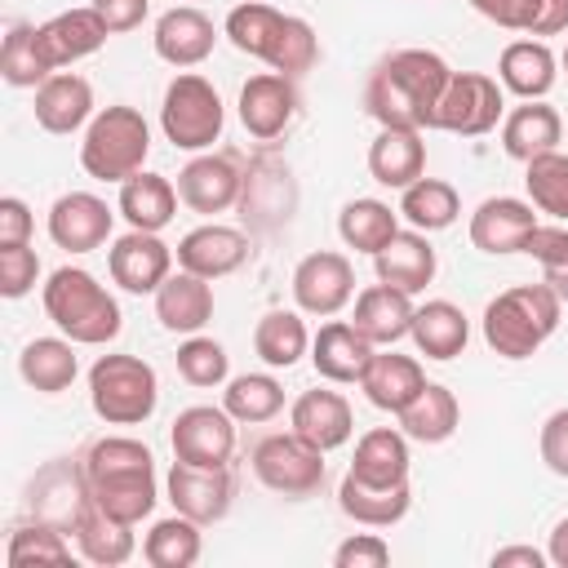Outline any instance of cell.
Returning <instances> with one entry per match:
<instances>
[{"label":"cell","mask_w":568,"mask_h":568,"mask_svg":"<svg viewBox=\"0 0 568 568\" xmlns=\"http://www.w3.org/2000/svg\"><path fill=\"white\" fill-rule=\"evenodd\" d=\"M453 80V67L430 49L386 53L364 84V111L382 129H435V106Z\"/></svg>","instance_id":"6da1fadb"},{"label":"cell","mask_w":568,"mask_h":568,"mask_svg":"<svg viewBox=\"0 0 568 568\" xmlns=\"http://www.w3.org/2000/svg\"><path fill=\"white\" fill-rule=\"evenodd\" d=\"M84 466V484H89V497L98 510H106L111 519L120 524H142L155 501H160V488H155V457L142 439H129V435H102L84 448L80 457Z\"/></svg>","instance_id":"7a4b0ae2"},{"label":"cell","mask_w":568,"mask_h":568,"mask_svg":"<svg viewBox=\"0 0 568 568\" xmlns=\"http://www.w3.org/2000/svg\"><path fill=\"white\" fill-rule=\"evenodd\" d=\"M222 36L248 53V58H262L271 71L297 80L306 75L315 62H320V40H315V27L297 13H280L262 0H244L226 13V27Z\"/></svg>","instance_id":"3957f363"},{"label":"cell","mask_w":568,"mask_h":568,"mask_svg":"<svg viewBox=\"0 0 568 568\" xmlns=\"http://www.w3.org/2000/svg\"><path fill=\"white\" fill-rule=\"evenodd\" d=\"M44 315L53 320V328L80 346H106L120 337L124 315L120 302L98 284V275H89L84 266H58L44 288H40Z\"/></svg>","instance_id":"277c9868"},{"label":"cell","mask_w":568,"mask_h":568,"mask_svg":"<svg viewBox=\"0 0 568 568\" xmlns=\"http://www.w3.org/2000/svg\"><path fill=\"white\" fill-rule=\"evenodd\" d=\"M559 311H564V297L546 280L515 284L484 306V342L501 359H528L559 328Z\"/></svg>","instance_id":"5b68a950"},{"label":"cell","mask_w":568,"mask_h":568,"mask_svg":"<svg viewBox=\"0 0 568 568\" xmlns=\"http://www.w3.org/2000/svg\"><path fill=\"white\" fill-rule=\"evenodd\" d=\"M151 155V124L142 120L138 106H102L80 142V169L93 182H129L133 173H142Z\"/></svg>","instance_id":"8992f818"},{"label":"cell","mask_w":568,"mask_h":568,"mask_svg":"<svg viewBox=\"0 0 568 568\" xmlns=\"http://www.w3.org/2000/svg\"><path fill=\"white\" fill-rule=\"evenodd\" d=\"M89 404L106 426H142L160 404V377L138 355H98L89 368Z\"/></svg>","instance_id":"52a82bcc"},{"label":"cell","mask_w":568,"mask_h":568,"mask_svg":"<svg viewBox=\"0 0 568 568\" xmlns=\"http://www.w3.org/2000/svg\"><path fill=\"white\" fill-rule=\"evenodd\" d=\"M222 124H226L222 98L204 75L182 71L169 80L160 102V129L178 151H209L222 138Z\"/></svg>","instance_id":"ba28073f"},{"label":"cell","mask_w":568,"mask_h":568,"mask_svg":"<svg viewBox=\"0 0 568 568\" xmlns=\"http://www.w3.org/2000/svg\"><path fill=\"white\" fill-rule=\"evenodd\" d=\"M253 475L262 488L280 493V497H311L324 484V448H315L311 439H302L293 426L262 435L253 444Z\"/></svg>","instance_id":"9c48e42d"},{"label":"cell","mask_w":568,"mask_h":568,"mask_svg":"<svg viewBox=\"0 0 568 568\" xmlns=\"http://www.w3.org/2000/svg\"><path fill=\"white\" fill-rule=\"evenodd\" d=\"M497 120H506L501 80H493L484 71H453V80L435 106V129L457 133V138H484L488 129H497Z\"/></svg>","instance_id":"30bf717a"},{"label":"cell","mask_w":568,"mask_h":568,"mask_svg":"<svg viewBox=\"0 0 568 568\" xmlns=\"http://www.w3.org/2000/svg\"><path fill=\"white\" fill-rule=\"evenodd\" d=\"M164 488H169V501L178 515H186L195 524H217L231 510L235 475H231V466H195V462L173 457Z\"/></svg>","instance_id":"8fae6325"},{"label":"cell","mask_w":568,"mask_h":568,"mask_svg":"<svg viewBox=\"0 0 568 568\" xmlns=\"http://www.w3.org/2000/svg\"><path fill=\"white\" fill-rule=\"evenodd\" d=\"M293 302L302 315H337L351 297H355V266L346 262V253H333V248H320V253H306L297 266H293Z\"/></svg>","instance_id":"7c38bea8"},{"label":"cell","mask_w":568,"mask_h":568,"mask_svg":"<svg viewBox=\"0 0 568 568\" xmlns=\"http://www.w3.org/2000/svg\"><path fill=\"white\" fill-rule=\"evenodd\" d=\"M169 444H173V457H182V462H195V466H231V453H235V417L226 408H213V404H191V408H182L173 417Z\"/></svg>","instance_id":"4fadbf2b"},{"label":"cell","mask_w":568,"mask_h":568,"mask_svg":"<svg viewBox=\"0 0 568 568\" xmlns=\"http://www.w3.org/2000/svg\"><path fill=\"white\" fill-rule=\"evenodd\" d=\"M106 271L124 293H155L173 275V248L160 240V231H124L106 248Z\"/></svg>","instance_id":"5bb4252c"},{"label":"cell","mask_w":568,"mask_h":568,"mask_svg":"<svg viewBox=\"0 0 568 568\" xmlns=\"http://www.w3.org/2000/svg\"><path fill=\"white\" fill-rule=\"evenodd\" d=\"M111 226H115V213L93 191H67L49 209V240L58 248H67V253H93V248H102L111 240Z\"/></svg>","instance_id":"9a60e30c"},{"label":"cell","mask_w":568,"mask_h":568,"mask_svg":"<svg viewBox=\"0 0 568 568\" xmlns=\"http://www.w3.org/2000/svg\"><path fill=\"white\" fill-rule=\"evenodd\" d=\"M297 115V84L280 71L248 75L240 89V124L257 142H275Z\"/></svg>","instance_id":"2e32d148"},{"label":"cell","mask_w":568,"mask_h":568,"mask_svg":"<svg viewBox=\"0 0 568 568\" xmlns=\"http://www.w3.org/2000/svg\"><path fill=\"white\" fill-rule=\"evenodd\" d=\"M240 191H244V173H240V164H235V155H195V160H186L182 164V173H178V195H182V204L191 209V213H204V217H213V213H226L231 204H240Z\"/></svg>","instance_id":"e0dca14e"},{"label":"cell","mask_w":568,"mask_h":568,"mask_svg":"<svg viewBox=\"0 0 568 568\" xmlns=\"http://www.w3.org/2000/svg\"><path fill=\"white\" fill-rule=\"evenodd\" d=\"M106 36L111 31H106V22L98 18L93 4L53 13L49 22L36 27V44H40V58H44L49 75L62 71V67H71V62H80V58H89V53H98L106 44Z\"/></svg>","instance_id":"ac0fdd59"},{"label":"cell","mask_w":568,"mask_h":568,"mask_svg":"<svg viewBox=\"0 0 568 568\" xmlns=\"http://www.w3.org/2000/svg\"><path fill=\"white\" fill-rule=\"evenodd\" d=\"M532 231H537V213L528 200H515V195H488L470 213V244L479 253H493V257L524 253Z\"/></svg>","instance_id":"d6986e66"},{"label":"cell","mask_w":568,"mask_h":568,"mask_svg":"<svg viewBox=\"0 0 568 568\" xmlns=\"http://www.w3.org/2000/svg\"><path fill=\"white\" fill-rule=\"evenodd\" d=\"M173 253H178V266L182 271L204 275V280H222V275H231V271H240L248 262V240L235 226L204 222V226L186 231Z\"/></svg>","instance_id":"ffe728a7"},{"label":"cell","mask_w":568,"mask_h":568,"mask_svg":"<svg viewBox=\"0 0 568 568\" xmlns=\"http://www.w3.org/2000/svg\"><path fill=\"white\" fill-rule=\"evenodd\" d=\"M151 44L155 53L169 62V67H200L213 44H217V31H213V18L200 13L195 4H173L169 13L155 18V31H151Z\"/></svg>","instance_id":"44dd1931"},{"label":"cell","mask_w":568,"mask_h":568,"mask_svg":"<svg viewBox=\"0 0 568 568\" xmlns=\"http://www.w3.org/2000/svg\"><path fill=\"white\" fill-rule=\"evenodd\" d=\"M89 484H84V466L80 462H49L36 484H31V515L44 524H58L62 532L75 528V519L89 506Z\"/></svg>","instance_id":"7402d4cb"},{"label":"cell","mask_w":568,"mask_h":568,"mask_svg":"<svg viewBox=\"0 0 568 568\" xmlns=\"http://www.w3.org/2000/svg\"><path fill=\"white\" fill-rule=\"evenodd\" d=\"M93 120V84L75 71H53L40 89H36V124L44 133H75V129H89Z\"/></svg>","instance_id":"603a6c76"},{"label":"cell","mask_w":568,"mask_h":568,"mask_svg":"<svg viewBox=\"0 0 568 568\" xmlns=\"http://www.w3.org/2000/svg\"><path fill=\"white\" fill-rule=\"evenodd\" d=\"M288 426H293L302 439H311L315 448L333 453V448H342V444L355 435V413H351L346 395L315 386V390H302V395L293 399Z\"/></svg>","instance_id":"cb8c5ba5"},{"label":"cell","mask_w":568,"mask_h":568,"mask_svg":"<svg viewBox=\"0 0 568 568\" xmlns=\"http://www.w3.org/2000/svg\"><path fill=\"white\" fill-rule=\"evenodd\" d=\"M373 351H377V346H373L351 320H328V324L311 337V364H315V373H320L324 382H337V386L359 382V373L368 368Z\"/></svg>","instance_id":"d4e9b609"},{"label":"cell","mask_w":568,"mask_h":568,"mask_svg":"<svg viewBox=\"0 0 568 568\" xmlns=\"http://www.w3.org/2000/svg\"><path fill=\"white\" fill-rule=\"evenodd\" d=\"M373 271L382 284L399 288V293H422L435 280V248L426 240V231H395L386 248L373 253Z\"/></svg>","instance_id":"484cf974"},{"label":"cell","mask_w":568,"mask_h":568,"mask_svg":"<svg viewBox=\"0 0 568 568\" xmlns=\"http://www.w3.org/2000/svg\"><path fill=\"white\" fill-rule=\"evenodd\" d=\"M555 75H559V58L550 53L546 40H510L497 58V80L501 89H510L515 98L524 102H537L555 89Z\"/></svg>","instance_id":"4316f807"},{"label":"cell","mask_w":568,"mask_h":568,"mask_svg":"<svg viewBox=\"0 0 568 568\" xmlns=\"http://www.w3.org/2000/svg\"><path fill=\"white\" fill-rule=\"evenodd\" d=\"M213 280L204 275H191V271H178L169 275L160 288H155V320L169 328V333H200L209 320H213Z\"/></svg>","instance_id":"83f0119b"},{"label":"cell","mask_w":568,"mask_h":568,"mask_svg":"<svg viewBox=\"0 0 568 568\" xmlns=\"http://www.w3.org/2000/svg\"><path fill=\"white\" fill-rule=\"evenodd\" d=\"M413 297L408 293H399V288H390V284H368L359 297H355V315H351V324L373 342V346H395L399 337H408V328H413Z\"/></svg>","instance_id":"f1b7e54d"},{"label":"cell","mask_w":568,"mask_h":568,"mask_svg":"<svg viewBox=\"0 0 568 568\" xmlns=\"http://www.w3.org/2000/svg\"><path fill=\"white\" fill-rule=\"evenodd\" d=\"M337 506H342L346 519H355L364 528H390V524H399L408 515L413 488H408V479L404 484H364L355 475H342Z\"/></svg>","instance_id":"f546056e"},{"label":"cell","mask_w":568,"mask_h":568,"mask_svg":"<svg viewBox=\"0 0 568 568\" xmlns=\"http://www.w3.org/2000/svg\"><path fill=\"white\" fill-rule=\"evenodd\" d=\"M368 173L373 182L404 191L426 173V142L422 129H382L368 146Z\"/></svg>","instance_id":"4dcf8cb0"},{"label":"cell","mask_w":568,"mask_h":568,"mask_svg":"<svg viewBox=\"0 0 568 568\" xmlns=\"http://www.w3.org/2000/svg\"><path fill=\"white\" fill-rule=\"evenodd\" d=\"M426 386V373L413 355H395V351H373L368 368L359 373V390L368 395L373 408L382 413H399L417 390Z\"/></svg>","instance_id":"1f68e13d"},{"label":"cell","mask_w":568,"mask_h":568,"mask_svg":"<svg viewBox=\"0 0 568 568\" xmlns=\"http://www.w3.org/2000/svg\"><path fill=\"white\" fill-rule=\"evenodd\" d=\"M559 138H564V120L555 106H546L541 98L537 102H524L515 106L506 120H501V151L519 164L546 155V151H559Z\"/></svg>","instance_id":"d6a6232c"},{"label":"cell","mask_w":568,"mask_h":568,"mask_svg":"<svg viewBox=\"0 0 568 568\" xmlns=\"http://www.w3.org/2000/svg\"><path fill=\"white\" fill-rule=\"evenodd\" d=\"M408 337L426 359H457L466 351V342H470V320H466V311L457 302L435 297V302L413 311Z\"/></svg>","instance_id":"836d02e7"},{"label":"cell","mask_w":568,"mask_h":568,"mask_svg":"<svg viewBox=\"0 0 568 568\" xmlns=\"http://www.w3.org/2000/svg\"><path fill=\"white\" fill-rule=\"evenodd\" d=\"M178 186L164 173H133L129 182H120V213L133 231H164L178 213Z\"/></svg>","instance_id":"e575fe53"},{"label":"cell","mask_w":568,"mask_h":568,"mask_svg":"<svg viewBox=\"0 0 568 568\" xmlns=\"http://www.w3.org/2000/svg\"><path fill=\"white\" fill-rule=\"evenodd\" d=\"M395 417H399V430L408 439H417V444H444L457 430V422H462V404H457V395L448 386L426 382Z\"/></svg>","instance_id":"d590c367"},{"label":"cell","mask_w":568,"mask_h":568,"mask_svg":"<svg viewBox=\"0 0 568 568\" xmlns=\"http://www.w3.org/2000/svg\"><path fill=\"white\" fill-rule=\"evenodd\" d=\"M346 475H355L364 484H404L408 479V435L395 426L364 430Z\"/></svg>","instance_id":"8d00e7d4"},{"label":"cell","mask_w":568,"mask_h":568,"mask_svg":"<svg viewBox=\"0 0 568 568\" xmlns=\"http://www.w3.org/2000/svg\"><path fill=\"white\" fill-rule=\"evenodd\" d=\"M71 532H75V550H80V559H89V564H98V568H120V564H129L133 550H138L133 524L111 519V515L98 510L93 501L84 506V515L75 519Z\"/></svg>","instance_id":"74e56055"},{"label":"cell","mask_w":568,"mask_h":568,"mask_svg":"<svg viewBox=\"0 0 568 568\" xmlns=\"http://www.w3.org/2000/svg\"><path fill=\"white\" fill-rule=\"evenodd\" d=\"M18 373L40 395L67 390L75 382V373H80V359H75L71 337H36V342H27L22 355H18Z\"/></svg>","instance_id":"f35d334b"},{"label":"cell","mask_w":568,"mask_h":568,"mask_svg":"<svg viewBox=\"0 0 568 568\" xmlns=\"http://www.w3.org/2000/svg\"><path fill=\"white\" fill-rule=\"evenodd\" d=\"M399 231V209H390L386 200H351L342 213H337V235L346 240V248L355 253H377L390 244V235Z\"/></svg>","instance_id":"ab89813d"},{"label":"cell","mask_w":568,"mask_h":568,"mask_svg":"<svg viewBox=\"0 0 568 568\" xmlns=\"http://www.w3.org/2000/svg\"><path fill=\"white\" fill-rule=\"evenodd\" d=\"M204 524L186 519V515H169V519H155L151 532L142 537V559L151 568H191L204 550V537H200Z\"/></svg>","instance_id":"60d3db41"},{"label":"cell","mask_w":568,"mask_h":568,"mask_svg":"<svg viewBox=\"0 0 568 568\" xmlns=\"http://www.w3.org/2000/svg\"><path fill=\"white\" fill-rule=\"evenodd\" d=\"M457 213H462V200L444 178H417L399 195V217L413 231H426V235L430 231H448L457 222Z\"/></svg>","instance_id":"b9f144b4"},{"label":"cell","mask_w":568,"mask_h":568,"mask_svg":"<svg viewBox=\"0 0 568 568\" xmlns=\"http://www.w3.org/2000/svg\"><path fill=\"white\" fill-rule=\"evenodd\" d=\"M253 351L262 364L271 368H293L306 351H311V333L306 320L297 311H266L253 328Z\"/></svg>","instance_id":"7bdbcfd3"},{"label":"cell","mask_w":568,"mask_h":568,"mask_svg":"<svg viewBox=\"0 0 568 568\" xmlns=\"http://www.w3.org/2000/svg\"><path fill=\"white\" fill-rule=\"evenodd\" d=\"M222 408H226L235 422H244V426L271 422V417L284 408V386H280L271 373H240V377L226 382Z\"/></svg>","instance_id":"ee69618b"},{"label":"cell","mask_w":568,"mask_h":568,"mask_svg":"<svg viewBox=\"0 0 568 568\" xmlns=\"http://www.w3.org/2000/svg\"><path fill=\"white\" fill-rule=\"evenodd\" d=\"M0 75L13 89H40L49 80V67L36 44V22H13L0 44Z\"/></svg>","instance_id":"f6af8a7d"},{"label":"cell","mask_w":568,"mask_h":568,"mask_svg":"<svg viewBox=\"0 0 568 568\" xmlns=\"http://www.w3.org/2000/svg\"><path fill=\"white\" fill-rule=\"evenodd\" d=\"M4 564L9 568H40V564H71V546L62 537L58 524H22L9 532V546H4Z\"/></svg>","instance_id":"bcb514c9"},{"label":"cell","mask_w":568,"mask_h":568,"mask_svg":"<svg viewBox=\"0 0 568 568\" xmlns=\"http://www.w3.org/2000/svg\"><path fill=\"white\" fill-rule=\"evenodd\" d=\"M524 186H528L532 209L568 222V155L564 151H546V155L528 160L524 164Z\"/></svg>","instance_id":"7dc6e473"},{"label":"cell","mask_w":568,"mask_h":568,"mask_svg":"<svg viewBox=\"0 0 568 568\" xmlns=\"http://www.w3.org/2000/svg\"><path fill=\"white\" fill-rule=\"evenodd\" d=\"M178 373H182V382H186V386H200V390L222 386V382H226V373H231L226 346H222V342H213V337L191 333V337L178 346Z\"/></svg>","instance_id":"c3c4849f"},{"label":"cell","mask_w":568,"mask_h":568,"mask_svg":"<svg viewBox=\"0 0 568 568\" xmlns=\"http://www.w3.org/2000/svg\"><path fill=\"white\" fill-rule=\"evenodd\" d=\"M524 253H532L541 262V280L568 302V226H541L528 235Z\"/></svg>","instance_id":"681fc988"},{"label":"cell","mask_w":568,"mask_h":568,"mask_svg":"<svg viewBox=\"0 0 568 568\" xmlns=\"http://www.w3.org/2000/svg\"><path fill=\"white\" fill-rule=\"evenodd\" d=\"M40 280V257L31 244H0V297L18 302L36 288Z\"/></svg>","instance_id":"f907efd6"},{"label":"cell","mask_w":568,"mask_h":568,"mask_svg":"<svg viewBox=\"0 0 568 568\" xmlns=\"http://www.w3.org/2000/svg\"><path fill=\"white\" fill-rule=\"evenodd\" d=\"M337 568H386L390 564V546L377 532H355L333 550Z\"/></svg>","instance_id":"816d5d0a"},{"label":"cell","mask_w":568,"mask_h":568,"mask_svg":"<svg viewBox=\"0 0 568 568\" xmlns=\"http://www.w3.org/2000/svg\"><path fill=\"white\" fill-rule=\"evenodd\" d=\"M537 448H541L546 470L559 475V479H568V408H555V413L541 422V439H537Z\"/></svg>","instance_id":"f5cc1de1"},{"label":"cell","mask_w":568,"mask_h":568,"mask_svg":"<svg viewBox=\"0 0 568 568\" xmlns=\"http://www.w3.org/2000/svg\"><path fill=\"white\" fill-rule=\"evenodd\" d=\"M537 4L541 0H470V9L475 13H484L488 22H497V27H506V31H532V22H537Z\"/></svg>","instance_id":"db71d44e"},{"label":"cell","mask_w":568,"mask_h":568,"mask_svg":"<svg viewBox=\"0 0 568 568\" xmlns=\"http://www.w3.org/2000/svg\"><path fill=\"white\" fill-rule=\"evenodd\" d=\"M89 4L98 9V18L106 22L111 36L142 27V18H146V9H151V0H89Z\"/></svg>","instance_id":"11a10c76"},{"label":"cell","mask_w":568,"mask_h":568,"mask_svg":"<svg viewBox=\"0 0 568 568\" xmlns=\"http://www.w3.org/2000/svg\"><path fill=\"white\" fill-rule=\"evenodd\" d=\"M31 235V209L18 195L0 200V244H27Z\"/></svg>","instance_id":"9f6ffc18"},{"label":"cell","mask_w":568,"mask_h":568,"mask_svg":"<svg viewBox=\"0 0 568 568\" xmlns=\"http://www.w3.org/2000/svg\"><path fill=\"white\" fill-rule=\"evenodd\" d=\"M541 564H550V555L537 550V546H501V550H493V568H541Z\"/></svg>","instance_id":"6f0895ef"},{"label":"cell","mask_w":568,"mask_h":568,"mask_svg":"<svg viewBox=\"0 0 568 568\" xmlns=\"http://www.w3.org/2000/svg\"><path fill=\"white\" fill-rule=\"evenodd\" d=\"M559 31H568V0H541L528 36H559Z\"/></svg>","instance_id":"680465c9"},{"label":"cell","mask_w":568,"mask_h":568,"mask_svg":"<svg viewBox=\"0 0 568 568\" xmlns=\"http://www.w3.org/2000/svg\"><path fill=\"white\" fill-rule=\"evenodd\" d=\"M546 555H550V564H555V568H568V519H559V524L550 528Z\"/></svg>","instance_id":"91938a15"},{"label":"cell","mask_w":568,"mask_h":568,"mask_svg":"<svg viewBox=\"0 0 568 568\" xmlns=\"http://www.w3.org/2000/svg\"><path fill=\"white\" fill-rule=\"evenodd\" d=\"M559 67H564V71H568V44H564V53H559Z\"/></svg>","instance_id":"94428289"}]
</instances>
